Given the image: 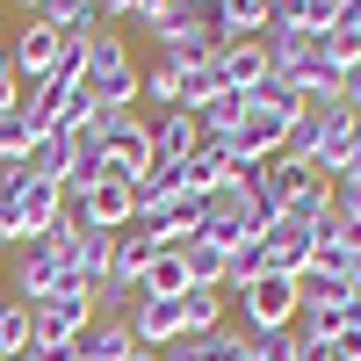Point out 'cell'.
I'll use <instances>...</instances> for the list:
<instances>
[{"mask_svg":"<svg viewBox=\"0 0 361 361\" xmlns=\"http://www.w3.org/2000/svg\"><path fill=\"white\" fill-rule=\"evenodd\" d=\"M80 87L94 94V109H137L145 66L130 58L123 29H87V37H80Z\"/></svg>","mask_w":361,"mask_h":361,"instance_id":"obj_1","label":"cell"},{"mask_svg":"<svg viewBox=\"0 0 361 361\" xmlns=\"http://www.w3.org/2000/svg\"><path fill=\"white\" fill-rule=\"evenodd\" d=\"M267 231V217L246 202V188H217V195H202V224H195V238L202 246H217L224 260L246 246V238H260Z\"/></svg>","mask_w":361,"mask_h":361,"instance_id":"obj_2","label":"cell"},{"mask_svg":"<svg viewBox=\"0 0 361 361\" xmlns=\"http://www.w3.org/2000/svg\"><path fill=\"white\" fill-rule=\"evenodd\" d=\"M94 123H102L109 173H123V180H145V173H152V123H145L137 109H94Z\"/></svg>","mask_w":361,"mask_h":361,"instance_id":"obj_3","label":"cell"},{"mask_svg":"<svg viewBox=\"0 0 361 361\" xmlns=\"http://www.w3.org/2000/svg\"><path fill=\"white\" fill-rule=\"evenodd\" d=\"M66 217H73L80 231H123V224H137V195H130L123 173H109V180H94L87 195H66Z\"/></svg>","mask_w":361,"mask_h":361,"instance_id":"obj_4","label":"cell"},{"mask_svg":"<svg viewBox=\"0 0 361 361\" xmlns=\"http://www.w3.org/2000/svg\"><path fill=\"white\" fill-rule=\"evenodd\" d=\"M66 289H87V282L51 246H22V260H15V304L37 311V304H51V296H66Z\"/></svg>","mask_w":361,"mask_h":361,"instance_id":"obj_5","label":"cell"},{"mask_svg":"<svg viewBox=\"0 0 361 361\" xmlns=\"http://www.w3.org/2000/svg\"><path fill=\"white\" fill-rule=\"evenodd\" d=\"M304 173H311V166H296V159H282V152H275V159H260V166H246V173H238V188H246V202L260 209L267 224H275L282 209H289V195L304 188Z\"/></svg>","mask_w":361,"mask_h":361,"instance_id":"obj_6","label":"cell"},{"mask_svg":"<svg viewBox=\"0 0 361 361\" xmlns=\"http://www.w3.org/2000/svg\"><path fill=\"white\" fill-rule=\"evenodd\" d=\"M238 311H246V333H289L296 325V282L289 275H260L238 296Z\"/></svg>","mask_w":361,"mask_h":361,"instance_id":"obj_7","label":"cell"},{"mask_svg":"<svg viewBox=\"0 0 361 361\" xmlns=\"http://www.w3.org/2000/svg\"><path fill=\"white\" fill-rule=\"evenodd\" d=\"M87 318H94V296L87 289H66V296H51V304L29 311V340H58V347H73L87 333Z\"/></svg>","mask_w":361,"mask_h":361,"instance_id":"obj_8","label":"cell"},{"mask_svg":"<svg viewBox=\"0 0 361 361\" xmlns=\"http://www.w3.org/2000/svg\"><path fill=\"white\" fill-rule=\"evenodd\" d=\"M73 44L58 37V29H44L37 15L22 22V37H15V73H22V87H44L51 73H58V58H66Z\"/></svg>","mask_w":361,"mask_h":361,"instance_id":"obj_9","label":"cell"},{"mask_svg":"<svg viewBox=\"0 0 361 361\" xmlns=\"http://www.w3.org/2000/svg\"><path fill=\"white\" fill-rule=\"evenodd\" d=\"M123 325H130V340H137V347H152V354H166L180 333H188V318H180V296H173V304H159V296H137Z\"/></svg>","mask_w":361,"mask_h":361,"instance_id":"obj_10","label":"cell"},{"mask_svg":"<svg viewBox=\"0 0 361 361\" xmlns=\"http://www.w3.org/2000/svg\"><path fill=\"white\" fill-rule=\"evenodd\" d=\"M152 44H159V58H166V66H209V58L224 51V37H217V22H209V15L173 22L166 37H152Z\"/></svg>","mask_w":361,"mask_h":361,"instance_id":"obj_11","label":"cell"},{"mask_svg":"<svg viewBox=\"0 0 361 361\" xmlns=\"http://www.w3.org/2000/svg\"><path fill=\"white\" fill-rule=\"evenodd\" d=\"M238 173H246V166H238L224 145H195V152L180 159V188L202 202V195H217V188H238Z\"/></svg>","mask_w":361,"mask_h":361,"instance_id":"obj_12","label":"cell"},{"mask_svg":"<svg viewBox=\"0 0 361 361\" xmlns=\"http://www.w3.org/2000/svg\"><path fill=\"white\" fill-rule=\"evenodd\" d=\"M260 246H267V275H289V282H304V267H311V231H304V224L275 217V224L260 231Z\"/></svg>","mask_w":361,"mask_h":361,"instance_id":"obj_13","label":"cell"},{"mask_svg":"<svg viewBox=\"0 0 361 361\" xmlns=\"http://www.w3.org/2000/svg\"><path fill=\"white\" fill-rule=\"evenodd\" d=\"M145 123H152V166H180L202 145V130H195L188 109H159V116H145Z\"/></svg>","mask_w":361,"mask_h":361,"instance_id":"obj_14","label":"cell"},{"mask_svg":"<svg viewBox=\"0 0 361 361\" xmlns=\"http://www.w3.org/2000/svg\"><path fill=\"white\" fill-rule=\"evenodd\" d=\"M267 80V44L260 37H238L217 51V87H231V94H253V87Z\"/></svg>","mask_w":361,"mask_h":361,"instance_id":"obj_15","label":"cell"},{"mask_svg":"<svg viewBox=\"0 0 361 361\" xmlns=\"http://www.w3.org/2000/svg\"><path fill=\"white\" fill-rule=\"evenodd\" d=\"M246 354V325H217V333H180L159 361H238Z\"/></svg>","mask_w":361,"mask_h":361,"instance_id":"obj_16","label":"cell"},{"mask_svg":"<svg viewBox=\"0 0 361 361\" xmlns=\"http://www.w3.org/2000/svg\"><path fill=\"white\" fill-rule=\"evenodd\" d=\"M15 209H22V246H37V238L66 217V188H58V180H29Z\"/></svg>","mask_w":361,"mask_h":361,"instance_id":"obj_17","label":"cell"},{"mask_svg":"<svg viewBox=\"0 0 361 361\" xmlns=\"http://www.w3.org/2000/svg\"><path fill=\"white\" fill-rule=\"evenodd\" d=\"M152 260H159V246H152V231H145V224H123V231L109 238V275H116V282H145V267H152Z\"/></svg>","mask_w":361,"mask_h":361,"instance_id":"obj_18","label":"cell"},{"mask_svg":"<svg viewBox=\"0 0 361 361\" xmlns=\"http://www.w3.org/2000/svg\"><path fill=\"white\" fill-rule=\"evenodd\" d=\"M73 354H80V361H130L137 340H130L123 318H87V333L73 340Z\"/></svg>","mask_w":361,"mask_h":361,"instance_id":"obj_19","label":"cell"},{"mask_svg":"<svg viewBox=\"0 0 361 361\" xmlns=\"http://www.w3.org/2000/svg\"><path fill=\"white\" fill-rule=\"evenodd\" d=\"M267 29H296V37H333V0H267Z\"/></svg>","mask_w":361,"mask_h":361,"instance_id":"obj_20","label":"cell"},{"mask_svg":"<svg viewBox=\"0 0 361 361\" xmlns=\"http://www.w3.org/2000/svg\"><path fill=\"white\" fill-rule=\"evenodd\" d=\"M188 289H195V275H188V253L180 246H166L145 267V282H137V296H159V304H173V296H188Z\"/></svg>","mask_w":361,"mask_h":361,"instance_id":"obj_21","label":"cell"},{"mask_svg":"<svg viewBox=\"0 0 361 361\" xmlns=\"http://www.w3.org/2000/svg\"><path fill=\"white\" fill-rule=\"evenodd\" d=\"M209 22H217L224 44H238V37H267V0H217V8H209Z\"/></svg>","mask_w":361,"mask_h":361,"instance_id":"obj_22","label":"cell"},{"mask_svg":"<svg viewBox=\"0 0 361 361\" xmlns=\"http://www.w3.org/2000/svg\"><path fill=\"white\" fill-rule=\"evenodd\" d=\"M195 116V130H202V145H217V137H231V123L246 116V94H231V87H217L202 109H188Z\"/></svg>","mask_w":361,"mask_h":361,"instance_id":"obj_23","label":"cell"},{"mask_svg":"<svg viewBox=\"0 0 361 361\" xmlns=\"http://www.w3.org/2000/svg\"><path fill=\"white\" fill-rule=\"evenodd\" d=\"M37 22H44V29H58L66 44H80L87 29H102V22H94V0H44Z\"/></svg>","mask_w":361,"mask_h":361,"instance_id":"obj_24","label":"cell"},{"mask_svg":"<svg viewBox=\"0 0 361 361\" xmlns=\"http://www.w3.org/2000/svg\"><path fill=\"white\" fill-rule=\"evenodd\" d=\"M180 318H188V333H217V325H231L224 318V289H188V296H180Z\"/></svg>","mask_w":361,"mask_h":361,"instance_id":"obj_25","label":"cell"},{"mask_svg":"<svg viewBox=\"0 0 361 361\" xmlns=\"http://www.w3.org/2000/svg\"><path fill=\"white\" fill-rule=\"evenodd\" d=\"M318 137H325V116H318V102L289 123V137H282V159H296V166H311L318 159Z\"/></svg>","mask_w":361,"mask_h":361,"instance_id":"obj_26","label":"cell"},{"mask_svg":"<svg viewBox=\"0 0 361 361\" xmlns=\"http://www.w3.org/2000/svg\"><path fill=\"white\" fill-rule=\"evenodd\" d=\"M145 109H180V66H166V58H152V66H145V94H137Z\"/></svg>","mask_w":361,"mask_h":361,"instance_id":"obj_27","label":"cell"},{"mask_svg":"<svg viewBox=\"0 0 361 361\" xmlns=\"http://www.w3.org/2000/svg\"><path fill=\"white\" fill-rule=\"evenodd\" d=\"M29 145H37V137H29V123H22V102H15V109H0V166H22V159H29Z\"/></svg>","mask_w":361,"mask_h":361,"instance_id":"obj_28","label":"cell"},{"mask_svg":"<svg viewBox=\"0 0 361 361\" xmlns=\"http://www.w3.org/2000/svg\"><path fill=\"white\" fill-rule=\"evenodd\" d=\"M29 354V304H0V361Z\"/></svg>","mask_w":361,"mask_h":361,"instance_id":"obj_29","label":"cell"},{"mask_svg":"<svg viewBox=\"0 0 361 361\" xmlns=\"http://www.w3.org/2000/svg\"><path fill=\"white\" fill-rule=\"evenodd\" d=\"M87 296H94V318H130V304H137V282H94V289H87Z\"/></svg>","mask_w":361,"mask_h":361,"instance_id":"obj_30","label":"cell"},{"mask_svg":"<svg viewBox=\"0 0 361 361\" xmlns=\"http://www.w3.org/2000/svg\"><path fill=\"white\" fill-rule=\"evenodd\" d=\"M289 347H296V333H246L238 361H289Z\"/></svg>","mask_w":361,"mask_h":361,"instance_id":"obj_31","label":"cell"},{"mask_svg":"<svg viewBox=\"0 0 361 361\" xmlns=\"http://www.w3.org/2000/svg\"><path fill=\"white\" fill-rule=\"evenodd\" d=\"M333 217H340L347 231H361V173H354V180H333Z\"/></svg>","mask_w":361,"mask_h":361,"instance_id":"obj_32","label":"cell"},{"mask_svg":"<svg viewBox=\"0 0 361 361\" xmlns=\"http://www.w3.org/2000/svg\"><path fill=\"white\" fill-rule=\"evenodd\" d=\"M22 102V73H15V37H0V109Z\"/></svg>","mask_w":361,"mask_h":361,"instance_id":"obj_33","label":"cell"},{"mask_svg":"<svg viewBox=\"0 0 361 361\" xmlns=\"http://www.w3.org/2000/svg\"><path fill=\"white\" fill-rule=\"evenodd\" d=\"M173 8H180V0H130V22H145V29L159 37V29L173 22Z\"/></svg>","mask_w":361,"mask_h":361,"instance_id":"obj_34","label":"cell"},{"mask_svg":"<svg viewBox=\"0 0 361 361\" xmlns=\"http://www.w3.org/2000/svg\"><path fill=\"white\" fill-rule=\"evenodd\" d=\"M333 333H340V340H361V289H347V296H340V311H333Z\"/></svg>","mask_w":361,"mask_h":361,"instance_id":"obj_35","label":"cell"},{"mask_svg":"<svg viewBox=\"0 0 361 361\" xmlns=\"http://www.w3.org/2000/svg\"><path fill=\"white\" fill-rule=\"evenodd\" d=\"M333 37H340V44L361 37V0H333Z\"/></svg>","mask_w":361,"mask_h":361,"instance_id":"obj_36","label":"cell"},{"mask_svg":"<svg viewBox=\"0 0 361 361\" xmlns=\"http://www.w3.org/2000/svg\"><path fill=\"white\" fill-rule=\"evenodd\" d=\"M130 361H159V354H152V347H137V354H130Z\"/></svg>","mask_w":361,"mask_h":361,"instance_id":"obj_37","label":"cell"},{"mask_svg":"<svg viewBox=\"0 0 361 361\" xmlns=\"http://www.w3.org/2000/svg\"><path fill=\"white\" fill-rule=\"evenodd\" d=\"M15 8H29V15H37V8H44V0H15Z\"/></svg>","mask_w":361,"mask_h":361,"instance_id":"obj_38","label":"cell"},{"mask_svg":"<svg viewBox=\"0 0 361 361\" xmlns=\"http://www.w3.org/2000/svg\"><path fill=\"white\" fill-rule=\"evenodd\" d=\"M0 304H8V296H0Z\"/></svg>","mask_w":361,"mask_h":361,"instance_id":"obj_39","label":"cell"}]
</instances>
